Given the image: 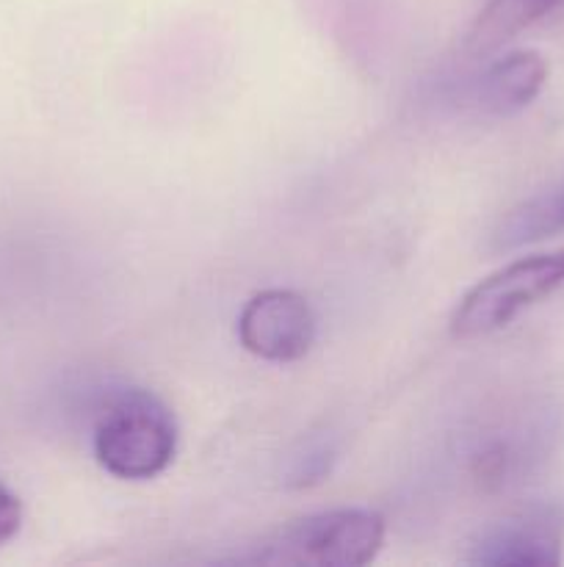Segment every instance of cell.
Wrapping results in <instances>:
<instances>
[{"mask_svg": "<svg viewBox=\"0 0 564 567\" xmlns=\"http://www.w3.org/2000/svg\"><path fill=\"white\" fill-rule=\"evenodd\" d=\"M238 341L269 363H296L313 349L315 313L307 299L288 288L260 291L238 316Z\"/></svg>", "mask_w": 564, "mask_h": 567, "instance_id": "obj_4", "label": "cell"}, {"mask_svg": "<svg viewBox=\"0 0 564 567\" xmlns=\"http://www.w3.org/2000/svg\"><path fill=\"white\" fill-rule=\"evenodd\" d=\"M556 233H564V181L509 210L492 233V247L514 249Z\"/></svg>", "mask_w": 564, "mask_h": 567, "instance_id": "obj_7", "label": "cell"}, {"mask_svg": "<svg viewBox=\"0 0 564 567\" xmlns=\"http://www.w3.org/2000/svg\"><path fill=\"white\" fill-rule=\"evenodd\" d=\"M547 83V61L536 50H518L481 72L476 83V105L484 114L512 116L529 109Z\"/></svg>", "mask_w": 564, "mask_h": 567, "instance_id": "obj_6", "label": "cell"}, {"mask_svg": "<svg viewBox=\"0 0 564 567\" xmlns=\"http://www.w3.org/2000/svg\"><path fill=\"white\" fill-rule=\"evenodd\" d=\"M92 446L100 468L116 480H155L177 454V421L155 393L130 388L100 410Z\"/></svg>", "mask_w": 564, "mask_h": 567, "instance_id": "obj_2", "label": "cell"}, {"mask_svg": "<svg viewBox=\"0 0 564 567\" xmlns=\"http://www.w3.org/2000/svg\"><path fill=\"white\" fill-rule=\"evenodd\" d=\"M562 559L564 509H536L490 526L468 554V563L481 567H547Z\"/></svg>", "mask_w": 564, "mask_h": 567, "instance_id": "obj_5", "label": "cell"}, {"mask_svg": "<svg viewBox=\"0 0 564 567\" xmlns=\"http://www.w3.org/2000/svg\"><path fill=\"white\" fill-rule=\"evenodd\" d=\"M22 502L3 480H0V548L20 535Z\"/></svg>", "mask_w": 564, "mask_h": 567, "instance_id": "obj_8", "label": "cell"}, {"mask_svg": "<svg viewBox=\"0 0 564 567\" xmlns=\"http://www.w3.org/2000/svg\"><path fill=\"white\" fill-rule=\"evenodd\" d=\"M562 286L564 247L512 260L459 299L451 316V332L457 338H481L503 330L523 310L534 308Z\"/></svg>", "mask_w": 564, "mask_h": 567, "instance_id": "obj_3", "label": "cell"}, {"mask_svg": "<svg viewBox=\"0 0 564 567\" xmlns=\"http://www.w3.org/2000/svg\"><path fill=\"white\" fill-rule=\"evenodd\" d=\"M385 543V518L374 509H330L304 515L265 535L249 565L271 567H363L374 563Z\"/></svg>", "mask_w": 564, "mask_h": 567, "instance_id": "obj_1", "label": "cell"}]
</instances>
